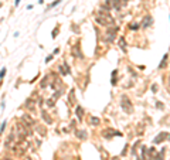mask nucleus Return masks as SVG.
I'll return each mask as SVG.
<instances>
[{"label":"nucleus","instance_id":"obj_1","mask_svg":"<svg viewBox=\"0 0 170 160\" xmlns=\"http://www.w3.org/2000/svg\"><path fill=\"white\" fill-rule=\"evenodd\" d=\"M95 20H96V23L101 24V26H113V17L111 16L109 13L103 12V10H101V12L96 13Z\"/></svg>","mask_w":170,"mask_h":160},{"label":"nucleus","instance_id":"obj_2","mask_svg":"<svg viewBox=\"0 0 170 160\" xmlns=\"http://www.w3.org/2000/svg\"><path fill=\"white\" fill-rule=\"evenodd\" d=\"M120 106H122V109L125 111L126 113H130L132 112V103H130V101H129V98H128L126 95H123L122 96V102H120Z\"/></svg>","mask_w":170,"mask_h":160},{"label":"nucleus","instance_id":"obj_3","mask_svg":"<svg viewBox=\"0 0 170 160\" xmlns=\"http://www.w3.org/2000/svg\"><path fill=\"white\" fill-rule=\"evenodd\" d=\"M24 108L26 109H29L30 112H34V109H36V102H34L33 98H29L26 101V103H24Z\"/></svg>","mask_w":170,"mask_h":160},{"label":"nucleus","instance_id":"obj_4","mask_svg":"<svg viewBox=\"0 0 170 160\" xmlns=\"http://www.w3.org/2000/svg\"><path fill=\"white\" fill-rule=\"evenodd\" d=\"M41 118L44 119V122H46L47 125H51V123H53V119H51V116L46 112V111H41Z\"/></svg>","mask_w":170,"mask_h":160},{"label":"nucleus","instance_id":"obj_5","mask_svg":"<svg viewBox=\"0 0 170 160\" xmlns=\"http://www.w3.org/2000/svg\"><path fill=\"white\" fill-rule=\"evenodd\" d=\"M163 139H170V135L169 133H160V135H159V137L155 139V143H160Z\"/></svg>","mask_w":170,"mask_h":160},{"label":"nucleus","instance_id":"obj_6","mask_svg":"<svg viewBox=\"0 0 170 160\" xmlns=\"http://www.w3.org/2000/svg\"><path fill=\"white\" fill-rule=\"evenodd\" d=\"M6 74H7V68L3 67L2 69H0V86H2V84H3V79H4Z\"/></svg>","mask_w":170,"mask_h":160},{"label":"nucleus","instance_id":"obj_7","mask_svg":"<svg viewBox=\"0 0 170 160\" xmlns=\"http://www.w3.org/2000/svg\"><path fill=\"white\" fill-rule=\"evenodd\" d=\"M75 113H77L78 119L82 120V118H84V109H82L81 106H77V109H75Z\"/></svg>","mask_w":170,"mask_h":160},{"label":"nucleus","instance_id":"obj_8","mask_svg":"<svg viewBox=\"0 0 170 160\" xmlns=\"http://www.w3.org/2000/svg\"><path fill=\"white\" fill-rule=\"evenodd\" d=\"M6 128H7V119H4L2 123H0V137H2V135L4 133Z\"/></svg>","mask_w":170,"mask_h":160},{"label":"nucleus","instance_id":"obj_9","mask_svg":"<svg viewBox=\"0 0 170 160\" xmlns=\"http://www.w3.org/2000/svg\"><path fill=\"white\" fill-rule=\"evenodd\" d=\"M47 85H48V76H44L43 81L40 82V88L44 89V88H47Z\"/></svg>","mask_w":170,"mask_h":160},{"label":"nucleus","instance_id":"obj_10","mask_svg":"<svg viewBox=\"0 0 170 160\" xmlns=\"http://www.w3.org/2000/svg\"><path fill=\"white\" fill-rule=\"evenodd\" d=\"M62 2V0H55V2H53V3H50V4L47 6V9H46V12H48V10H50L51 7H55V6L57 4H60V3Z\"/></svg>","mask_w":170,"mask_h":160},{"label":"nucleus","instance_id":"obj_11","mask_svg":"<svg viewBox=\"0 0 170 160\" xmlns=\"http://www.w3.org/2000/svg\"><path fill=\"white\" fill-rule=\"evenodd\" d=\"M150 23H152V17H150V16L145 17V20H143V27H149V26H150Z\"/></svg>","mask_w":170,"mask_h":160},{"label":"nucleus","instance_id":"obj_12","mask_svg":"<svg viewBox=\"0 0 170 160\" xmlns=\"http://www.w3.org/2000/svg\"><path fill=\"white\" fill-rule=\"evenodd\" d=\"M166 61H167V54H164V57H163V60H162V62L159 64V69H162L163 67L166 65Z\"/></svg>","mask_w":170,"mask_h":160},{"label":"nucleus","instance_id":"obj_13","mask_svg":"<svg viewBox=\"0 0 170 160\" xmlns=\"http://www.w3.org/2000/svg\"><path fill=\"white\" fill-rule=\"evenodd\" d=\"M77 136H78L79 139H85V137H86V132H84V130H78V132H77Z\"/></svg>","mask_w":170,"mask_h":160},{"label":"nucleus","instance_id":"obj_14","mask_svg":"<svg viewBox=\"0 0 170 160\" xmlns=\"http://www.w3.org/2000/svg\"><path fill=\"white\" fill-rule=\"evenodd\" d=\"M46 102H47V106H50V108H53V106L55 105V99H54V98H50V99H47Z\"/></svg>","mask_w":170,"mask_h":160},{"label":"nucleus","instance_id":"obj_15","mask_svg":"<svg viewBox=\"0 0 170 160\" xmlns=\"http://www.w3.org/2000/svg\"><path fill=\"white\" fill-rule=\"evenodd\" d=\"M98 123H99V119H98V118L91 116V125H92V126H96Z\"/></svg>","mask_w":170,"mask_h":160},{"label":"nucleus","instance_id":"obj_16","mask_svg":"<svg viewBox=\"0 0 170 160\" xmlns=\"http://www.w3.org/2000/svg\"><path fill=\"white\" fill-rule=\"evenodd\" d=\"M58 30H60V26H57L55 29L53 30V38H55L57 37V34H58Z\"/></svg>","mask_w":170,"mask_h":160},{"label":"nucleus","instance_id":"obj_17","mask_svg":"<svg viewBox=\"0 0 170 160\" xmlns=\"http://www.w3.org/2000/svg\"><path fill=\"white\" fill-rule=\"evenodd\" d=\"M53 58H54V54H50V55H48V57L46 58V64H48V62L53 60Z\"/></svg>","mask_w":170,"mask_h":160},{"label":"nucleus","instance_id":"obj_18","mask_svg":"<svg viewBox=\"0 0 170 160\" xmlns=\"http://www.w3.org/2000/svg\"><path fill=\"white\" fill-rule=\"evenodd\" d=\"M166 86H167V91L170 92V76H167V81H166Z\"/></svg>","mask_w":170,"mask_h":160},{"label":"nucleus","instance_id":"obj_19","mask_svg":"<svg viewBox=\"0 0 170 160\" xmlns=\"http://www.w3.org/2000/svg\"><path fill=\"white\" fill-rule=\"evenodd\" d=\"M120 47H122V50H125V40L123 38H120Z\"/></svg>","mask_w":170,"mask_h":160},{"label":"nucleus","instance_id":"obj_20","mask_svg":"<svg viewBox=\"0 0 170 160\" xmlns=\"http://www.w3.org/2000/svg\"><path fill=\"white\" fill-rule=\"evenodd\" d=\"M20 2H21V0H14V6H16V7L20 4Z\"/></svg>","mask_w":170,"mask_h":160},{"label":"nucleus","instance_id":"obj_21","mask_svg":"<svg viewBox=\"0 0 170 160\" xmlns=\"http://www.w3.org/2000/svg\"><path fill=\"white\" fill-rule=\"evenodd\" d=\"M58 53H60V48H55V50H54V53H53V54L55 55V54H58Z\"/></svg>","mask_w":170,"mask_h":160},{"label":"nucleus","instance_id":"obj_22","mask_svg":"<svg viewBox=\"0 0 170 160\" xmlns=\"http://www.w3.org/2000/svg\"><path fill=\"white\" fill-rule=\"evenodd\" d=\"M39 3H40V4H43V3H44V0H39Z\"/></svg>","mask_w":170,"mask_h":160},{"label":"nucleus","instance_id":"obj_23","mask_svg":"<svg viewBox=\"0 0 170 160\" xmlns=\"http://www.w3.org/2000/svg\"><path fill=\"white\" fill-rule=\"evenodd\" d=\"M2 6H3V3H2V2H0V9H2Z\"/></svg>","mask_w":170,"mask_h":160},{"label":"nucleus","instance_id":"obj_24","mask_svg":"<svg viewBox=\"0 0 170 160\" xmlns=\"http://www.w3.org/2000/svg\"><path fill=\"white\" fill-rule=\"evenodd\" d=\"M26 160H31V159H30V157H27V159H26Z\"/></svg>","mask_w":170,"mask_h":160},{"label":"nucleus","instance_id":"obj_25","mask_svg":"<svg viewBox=\"0 0 170 160\" xmlns=\"http://www.w3.org/2000/svg\"><path fill=\"white\" fill-rule=\"evenodd\" d=\"M112 160H118V159H116V157H115V159H112Z\"/></svg>","mask_w":170,"mask_h":160},{"label":"nucleus","instance_id":"obj_26","mask_svg":"<svg viewBox=\"0 0 170 160\" xmlns=\"http://www.w3.org/2000/svg\"><path fill=\"white\" fill-rule=\"evenodd\" d=\"M123 2H126V0H123Z\"/></svg>","mask_w":170,"mask_h":160}]
</instances>
